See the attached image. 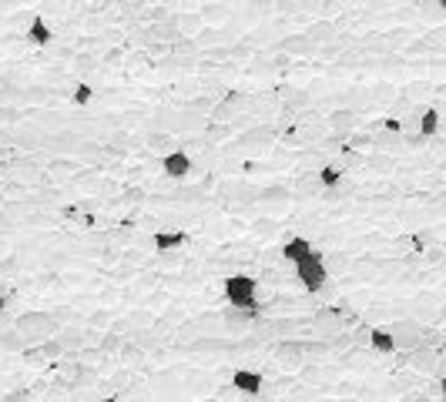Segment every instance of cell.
Returning a JSON list of instances; mask_svg holds the SVG:
<instances>
[{"instance_id":"52a82bcc","label":"cell","mask_w":446,"mask_h":402,"mask_svg":"<svg viewBox=\"0 0 446 402\" xmlns=\"http://www.w3.org/2000/svg\"><path fill=\"white\" fill-rule=\"evenodd\" d=\"M161 171H165V178H171V181H185V178L191 175V158L181 148L168 151V154H161Z\"/></svg>"},{"instance_id":"d6986e66","label":"cell","mask_w":446,"mask_h":402,"mask_svg":"<svg viewBox=\"0 0 446 402\" xmlns=\"http://www.w3.org/2000/svg\"><path fill=\"white\" fill-rule=\"evenodd\" d=\"M275 141V127L272 125H262V127H252L242 134V144H272Z\"/></svg>"},{"instance_id":"ac0fdd59","label":"cell","mask_w":446,"mask_h":402,"mask_svg":"<svg viewBox=\"0 0 446 402\" xmlns=\"http://www.w3.org/2000/svg\"><path fill=\"white\" fill-rule=\"evenodd\" d=\"M329 121H332V131H336V134H349V131L359 127V114L356 111H336Z\"/></svg>"},{"instance_id":"30bf717a","label":"cell","mask_w":446,"mask_h":402,"mask_svg":"<svg viewBox=\"0 0 446 402\" xmlns=\"http://www.w3.org/2000/svg\"><path fill=\"white\" fill-rule=\"evenodd\" d=\"M262 386H265V379L258 376V372H252V369H235L231 372V389L242 392V396H258Z\"/></svg>"},{"instance_id":"e0dca14e","label":"cell","mask_w":446,"mask_h":402,"mask_svg":"<svg viewBox=\"0 0 446 402\" xmlns=\"http://www.w3.org/2000/svg\"><path fill=\"white\" fill-rule=\"evenodd\" d=\"M144 144H148V151H151V154H168V151L178 148V144H175V138H171L168 131H151Z\"/></svg>"},{"instance_id":"d4e9b609","label":"cell","mask_w":446,"mask_h":402,"mask_svg":"<svg viewBox=\"0 0 446 402\" xmlns=\"http://www.w3.org/2000/svg\"><path fill=\"white\" fill-rule=\"evenodd\" d=\"M148 198V191L141 188V185H131V188L121 191V201H127V205H138V201Z\"/></svg>"},{"instance_id":"9c48e42d","label":"cell","mask_w":446,"mask_h":402,"mask_svg":"<svg viewBox=\"0 0 446 402\" xmlns=\"http://www.w3.org/2000/svg\"><path fill=\"white\" fill-rule=\"evenodd\" d=\"M255 318H258L255 309H222L215 322L222 328H229V332H242V328L248 326V322H255Z\"/></svg>"},{"instance_id":"ffe728a7","label":"cell","mask_w":446,"mask_h":402,"mask_svg":"<svg viewBox=\"0 0 446 402\" xmlns=\"http://www.w3.org/2000/svg\"><path fill=\"white\" fill-rule=\"evenodd\" d=\"M436 131H440V111L436 108H426L420 114V138H433Z\"/></svg>"},{"instance_id":"484cf974","label":"cell","mask_w":446,"mask_h":402,"mask_svg":"<svg viewBox=\"0 0 446 402\" xmlns=\"http://www.w3.org/2000/svg\"><path fill=\"white\" fill-rule=\"evenodd\" d=\"M17 121H21L17 108H11V104H0V125H17Z\"/></svg>"},{"instance_id":"9a60e30c","label":"cell","mask_w":446,"mask_h":402,"mask_svg":"<svg viewBox=\"0 0 446 402\" xmlns=\"http://www.w3.org/2000/svg\"><path fill=\"white\" fill-rule=\"evenodd\" d=\"M309 251H312V241H309V239H289L285 245H282V258L295 265L299 258H306Z\"/></svg>"},{"instance_id":"cb8c5ba5","label":"cell","mask_w":446,"mask_h":402,"mask_svg":"<svg viewBox=\"0 0 446 402\" xmlns=\"http://www.w3.org/2000/svg\"><path fill=\"white\" fill-rule=\"evenodd\" d=\"M339 178H343V175H339V168H332V164H329V168H322L319 185H322V188H336V185H339Z\"/></svg>"},{"instance_id":"f546056e","label":"cell","mask_w":446,"mask_h":402,"mask_svg":"<svg viewBox=\"0 0 446 402\" xmlns=\"http://www.w3.org/2000/svg\"><path fill=\"white\" fill-rule=\"evenodd\" d=\"M0 352H4V349H0Z\"/></svg>"},{"instance_id":"4fadbf2b","label":"cell","mask_w":446,"mask_h":402,"mask_svg":"<svg viewBox=\"0 0 446 402\" xmlns=\"http://www.w3.org/2000/svg\"><path fill=\"white\" fill-rule=\"evenodd\" d=\"M275 359H279L282 365H299L306 359L302 342H279V345H275Z\"/></svg>"},{"instance_id":"7c38bea8","label":"cell","mask_w":446,"mask_h":402,"mask_svg":"<svg viewBox=\"0 0 446 402\" xmlns=\"http://www.w3.org/2000/svg\"><path fill=\"white\" fill-rule=\"evenodd\" d=\"M336 30H339V27L332 24V21H316V24H309L306 40L312 47H316V44H329V40L336 38Z\"/></svg>"},{"instance_id":"83f0119b","label":"cell","mask_w":446,"mask_h":402,"mask_svg":"<svg viewBox=\"0 0 446 402\" xmlns=\"http://www.w3.org/2000/svg\"><path fill=\"white\" fill-rule=\"evenodd\" d=\"M4 402H27V392L21 389V392H7V396H4Z\"/></svg>"},{"instance_id":"7a4b0ae2","label":"cell","mask_w":446,"mask_h":402,"mask_svg":"<svg viewBox=\"0 0 446 402\" xmlns=\"http://www.w3.org/2000/svg\"><path fill=\"white\" fill-rule=\"evenodd\" d=\"M11 326L21 332L27 339V345H34V342H44V339H54L57 332H61V322L54 318L51 312H38V309H27V312L13 315Z\"/></svg>"},{"instance_id":"8fae6325","label":"cell","mask_w":446,"mask_h":402,"mask_svg":"<svg viewBox=\"0 0 446 402\" xmlns=\"http://www.w3.org/2000/svg\"><path fill=\"white\" fill-rule=\"evenodd\" d=\"M171 57L178 64H191V61H198L202 57V44L195 38H175L171 40Z\"/></svg>"},{"instance_id":"6da1fadb","label":"cell","mask_w":446,"mask_h":402,"mask_svg":"<svg viewBox=\"0 0 446 402\" xmlns=\"http://www.w3.org/2000/svg\"><path fill=\"white\" fill-rule=\"evenodd\" d=\"M386 335L393 342V352H406V349L423 345V342H436L440 339V328H426L416 318H396V322L386 326Z\"/></svg>"},{"instance_id":"277c9868","label":"cell","mask_w":446,"mask_h":402,"mask_svg":"<svg viewBox=\"0 0 446 402\" xmlns=\"http://www.w3.org/2000/svg\"><path fill=\"white\" fill-rule=\"evenodd\" d=\"M295 278L302 282V289L306 292H322L326 289L329 275H326V268H322V255H319V251H309L306 258H299V262H295Z\"/></svg>"},{"instance_id":"4316f807","label":"cell","mask_w":446,"mask_h":402,"mask_svg":"<svg viewBox=\"0 0 446 402\" xmlns=\"http://www.w3.org/2000/svg\"><path fill=\"white\" fill-rule=\"evenodd\" d=\"M91 100V88L88 84H77L74 88V104H88Z\"/></svg>"},{"instance_id":"8992f818","label":"cell","mask_w":446,"mask_h":402,"mask_svg":"<svg viewBox=\"0 0 446 402\" xmlns=\"http://www.w3.org/2000/svg\"><path fill=\"white\" fill-rule=\"evenodd\" d=\"M406 362H409V369H416V372L440 376V349L430 345V342H423L416 349H406Z\"/></svg>"},{"instance_id":"ba28073f","label":"cell","mask_w":446,"mask_h":402,"mask_svg":"<svg viewBox=\"0 0 446 402\" xmlns=\"http://www.w3.org/2000/svg\"><path fill=\"white\" fill-rule=\"evenodd\" d=\"M24 355H27V359H30L34 365H51V362H57V359L64 355V349H61V342H57V339H44V342H34V345H27Z\"/></svg>"},{"instance_id":"44dd1931","label":"cell","mask_w":446,"mask_h":402,"mask_svg":"<svg viewBox=\"0 0 446 402\" xmlns=\"http://www.w3.org/2000/svg\"><path fill=\"white\" fill-rule=\"evenodd\" d=\"M282 50L285 54H312V44L306 40V34H295V38L282 40Z\"/></svg>"},{"instance_id":"f1b7e54d","label":"cell","mask_w":446,"mask_h":402,"mask_svg":"<svg viewBox=\"0 0 446 402\" xmlns=\"http://www.w3.org/2000/svg\"><path fill=\"white\" fill-rule=\"evenodd\" d=\"M205 402H222V399H205Z\"/></svg>"},{"instance_id":"5b68a950","label":"cell","mask_w":446,"mask_h":402,"mask_svg":"<svg viewBox=\"0 0 446 402\" xmlns=\"http://www.w3.org/2000/svg\"><path fill=\"white\" fill-rule=\"evenodd\" d=\"M309 328H312V335H319V339H332L343 328V315H339V309H332V305H322V309L312 312Z\"/></svg>"},{"instance_id":"5bb4252c","label":"cell","mask_w":446,"mask_h":402,"mask_svg":"<svg viewBox=\"0 0 446 402\" xmlns=\"http://www.w3.org/2000/svg\"><path fill=\"white\" fill-rule=\"evenodd\" d=\"M322 268H326V275H345L353 268V258L339 255V251H329V255H322Z\"/></svg>"},{"instance_id":"603a6c76","label":"cell","mask_w":446,"mask_h":402,"mask_svg":"<svg viewBox=\"0 0 446 402\" xmlns=\"http://www.w3.org/2000/svg\"><path fill=\"white\" fill-rule=\"evenodd\" d=\"M370 345L376 352H393V342H389V335H386V328H372V332H370Z\"/></svg>"},{"instance_id":"2e32d148","label":"cell","mask_w":446,"mask_h":402,"mask_svg":"<svg viewBox=\"0 0 446 402\" xmlns=\"http://www.w3.org/2000/svg\"><path fill=\"white\" fill-rule=\"evenodd\" d=\"M27 40L38 44V47L51 44V27L44 24V17H30V24H27Z\"/></svg>"},{"instance_id":"7402d4cb","label":"cell","mask_w":446,"mask_h":402,"mask_svg":"<svg viewBox=\"0 0 446 402\" xmlns=\"http://www.w3.org/2000/svg\"><path fill=\"white\" fill-rule=\"evenodd\" d=\"M181 241H185V235H181V231H171V235H154V248L168 251V248H178Z\"/></svg>"},{"instance_id":"3957f363","label":"cell","mask_w":446,"mask_h":402,"mask_svg":"<svg viewBox=\"0 0 446 402\" xmlns=\"http://www.w3.org/2000/svg\"><path fill=\"white\" fill-rule=\"evenodd\" d=\"M222 289H225V299L231 302V309H255L258 305V282L248 275H229Z\"/></svg>"}]
</instances>
